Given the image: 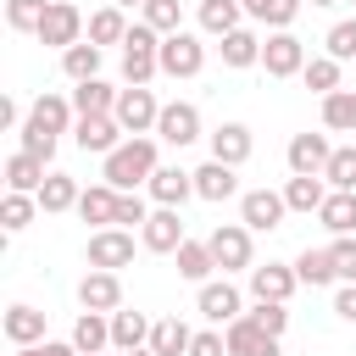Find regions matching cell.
I'll return each instance as SVG.
<instances>
[{
  "instance_id": "cell-1",
  "label": "cell",
  "mask_w": 356,
  "mask_h": 356,
  "mask_svg": "<svg viewBox=\"0 0 356 356\" xmlns=\"http://www.w3.org/2000/svg\"><path fill=\"white\" fill-rule=\"evenodd\" d=\"M156 167H161V161H156V139H150V134H134V139H122V145L106 156L100 178H106L117 195H134L139 184H150Z\"/></svg>"
},
{
  "instance_id": "cell-2",
  "label": "cell",
  "mask_w": 356,
  "mask_h": 356,
  "mask_svg": "<svg viewBox=\"0 0 356 356\" xmlns=\"http://www.w3.org/2000/svg\"><path fill=\"white\" fill-rule=\"evenodd\" d=\"M161 72V33L150 22H134L122 39V78L128 83H150Z\"/></svg>"
},
{
  "instance_id": "cell-3",
  "label": "cell",
  "mask_w": 356,
  "mask_h": 356,
  "mask_svg": "<svg viewBox=\"0 0 356 356\" xmlns=\"http://www.w3.org/2000/svg\"><path fill=\"white\" fill-rule=\"evenodd\" d=\"M206 245H211V261L222 267V278L250 267V228H245V222H217V228L206 234Z\"/></svg>"
},
{
  "instance_id": "cell-4",
  "label": "cell",
  "mask_w": 356,
  "mask_h": 356,
  "mask_svg": "<svg viewBox=\"0 0 356 356\" xmlns=\"http://www.w3.org/2000/svg\"><path fill=\"white\" fill-rule=\"evenodd\" d=\"M33 39H39V44H56V50L83 44V11H78L72 0H50V11H44V22H39Z\"/></svg>"
},
{
  "instance_id": "cell-5",
  "label": "cell",
  "mask_w": 356,
  "mask_h": 356,
  "mask_svg": "<svg viewBox=\"0 0 356 356\" xmlns=\"http://www.w3.org/2000/svg\"><path fill=\"white\" fill-rule=\"evenodd\" d=\"M200 67H206V44L189 28L161 39V78H200Z\"/></svg>"
},
{
  "instance_id": "cell-6",
  "label": "cell",
  "mask_w": 356,
  "mask_h": 356,
  "mask_svg": "<svg viewBox=\"0 0 356 356\" xmlns=\"http://www.w3.org/2000/svg\"><path fill=\"white\" fill-rule=\"evenodd\" d=\"M117 122H122V134L134 139V134H150L156 128V117H161V100L145 89V83H128L122 95H117V111H111Z\"/></svg>"
},
{
  "instance_id": "cell-7",
  "label": "cell",
  "mask_w": 356,
  "mask_h": 356,
  "mask_svg": "<svg viewBox=\"0 0 356 356\" xmlns=\"http://www.w3.org/2000/svg\"><path fill=\"white\" fill-rule=\"evenodd\" d=\"M261 67H267V78H300L306 72V44L284 28V33H267L261 39Z\"/></svg>"
},
{
  "instance_id": "cell-8",
  "label": "cell",
  "mask_w": 356,
  "mask_h": 356,
  "mask_svg": "<svg viewBox=\"0 0 356 356\" xmlns=\"http://www.w3.org/2000/svg\"><path fill=\"white\" fill-rule=\"evenodd\" d=\"M156 139L161 145H195L200 139V106L195 100H167L161 106V117H156Z\"/></svg>"
},
{
  "instance_id": "cell-9",
  "label": "cell",
  "mask_w": 356,
  "mask_h": 356,
  "mask_svg": "<svg viewBox=\"0 0 356 356\" xmlns=\"http://www.w3.org/2000/svg\"><path fill=\"white\" fill-rule=\"evenodd\" d=\"M284 189H245L239 195V222L250 228V234H273L278 222H284Z\"/></svg>"
},
{
  "instance_id": "cell-10",
  "label": "cell",
  "mask_w": 356,
  "mask_h": 356,
  "mask_svg": "<svg viewBox=\"0 0 356 356\" xmlns=\"http://www.w3.org/2000/svg\"><path fill=\"white\" fill-rule=\"evenodd\" d=\"M284 156H289V178H323L334 145H328V134H295Z\"/></svg>"
},
{
  "instance_id": "cell-11",
  "label": "cell",
  "mask_w": 356,
  "mask_h": 356,
  "mask_svg": "<svg viewBox=\"0 0 356 356\" xmlns=\"http://www.w3.org/2000/svg\"><path fill=\"white\" fill-rule=\"evenodd\" d=\"M189 234H184V217L172 211V206H156L150 211V222L139 228V245L150 250V256H178V245H184Z\"/></svg>"
},
{
  "instance_id": "cell-12",
  "label": "cell",
  "mask_w": 356,
  "mask_h": 356,
  "mask_svg": "<svg viewBox=\"0 0 356 356\" xmlns=\"http://www.w3.org/2000/svg\"><path fill=\"white\" fill-rule=\"evenodd\" d=\"M83 256H89V267L117 273V267H128V261H134V234H128V228H95Z\"/></svg>"
},
{
  "instance_id": "cell-13",
  "label": "cell",
  "mask_w": 356,
  "mask_h": 356,
  "mask_svg": "<svg viewBox=\"0 0 356 356\" xmlns=\"http://www.w3.org/2000/svg\"><path fill=\"white\" fill-rule=\"evenodd\" d=\"M78 306L83 312H122V278L117 273H100V267H89L83 278H78Z\"/></svg>"
},
{
  "instance_id": "cell-14",
  "label": "cell",
  "mask_w": 356,
  "mask_h": 356,
  "mask_svg": "<svg viewBox=\"0 0 356 356\" xmlns=\"http://www.w3.org/2000/svg\"><path fill=\"white\" fill-rule=\"evenodd\" d=\"M195 306H200V317H206V323H217V328H228L234 317H245V300H239V289H234L228 278H211V284H200Z\"/></svg>"
},
{
  "instance_id": "cell-15",
  "label": "cell",
  "mask_w": 356,
  "mask_h": 356,
  "mask_svg": "<svg viewBox=\"0 0 356 356\" xmlns=\"http://www.w3.org/2000/svg\"><path fill=\"white\" fill-rule=\"evenodd\" d=\"M72 139H78V150H89V156H111V150L122 145V122H117V117H78V122H72Z\"/></svg>"
},
{
  "instance_id": "cell-16",
  "label": "cell",
  "mask_w": 356,
  "mask_h": 356,
  "mask_svg": "<svg viewBox=\"0 0 356 356\" xmlns=\"http://www.w3.org/2000/svg\"><path fill=\"white\" fill-rule=\"evenodd\" d=\"M295 289H300L295 267H284V261L250 267V295H256V300H278V306H289V295H295Z\"/></svg>"
},
{
  "instance_id": "cell-17",
  "label": "cell",
  "mask_w": 356,
  "mask_h": 356,
  "mask_svg": "<svg viewBox=\"0 0 356 356\" xmlns=\"http://www.w3.org/2000/svg\"><path fill=\"white\" fill-rule=\"evenodd\" d=\"M250 150H256V139H250L245 122H222V128H211V161H222V167H245Z\"/></svg>"
},
{
  "instance_id": "cell-18",
  "label": "cell",
  "mask_w": 356,
  "mask_h": 356,
  "mask_svg": "<svg viewBox=\"0 0 356 356\" xmlns=\"http://www.w3.org/2000/svg\"><path fill=\"white\" fill-rule=\"evenodd\" d=\"M145 189H150V200H156V206H172V211H178V206L195 195V172H184V167H156Z\"/></svg>"
},
{
  "instance_id": "cell-19",
  "label": "cell",
  "mask_w": 356,
  "mask_h": 356,
  "mask_svg": "<svg viewBox=\"0 0 356 356\" xmlns=\"http://www.w3.org/2000/svg\"><path fill=\"white\" fill-rule=\"evenodd\" d=\"M222 339H228V356H278V339L261 334L250 317H234V323L222 328Z\"/></svg>"
},
{
  "instance_id": "cell-20",
  "label": "cell",
  "mask_w": 356,
  "mask_h": 356,
  "mask_svg": "<svg viewBox=\"0 0 356 356\" xmlns=\"http://www.w3.org/2000/svg\"><path fill=\"white\" fill-rule=\"evenodd\" d=\"M150 317L145 312H111V350H122V356H134V350H145L150 345Z\"/></svg>"
},
{
  "instance_id": "cell-21",
  "label": "cell",
  "mask_w": 356,
  "mask_h": 356,
  "mask_svg": "<svg viewBox=\"0 0 356 356\" xmlns=\"http://www.w3.org/2000/svg\"><path fill=\"white\" fill-rule=\"evenodd\" d=\"M117 95H122V89H111L106 78L72 83V111H78V117H111V111H117Z\"/></svg>"
},
{
  "instance_id": "cell-22",
  "label": "cell",
  "mask_w": 356,
  "mask_h": 356,
  "mask_svg": "<svg viewBox=\"0 0 356 356\" xmlns=\"http://www.w3.org/2000/svg\"><path fill=\"white\" fill-rule=\"evenodd\" d=\"M44 161L39 156H28V150H17V156H6V189L11 195H39L44 189Z\"/></svg>"
},
{
  "instance_id": "cell-23",
  "label": "cell",
  "mask_w": 356,
  "mask_h": 356,
  "mask_svg": "<svg viewBox=\"0 0 356 356\" xmlns=\"http://www.w3.org/2000/svg\"><path fill=\"white\" fill-rule=\"evenodd\" d=\"M317 222H323V228H328L334 239L356 234V189H328V200H323Z\"/></svg>"
},
{
  "instance_id": "cell-24",
  "label": "cell",
  "mask_w": 356,
  "mask_h": 356,
  "mask_svg": "<svg viewBox=\"0 0 356 356\" xmlns=\"http://www.w3.org/2000/svg\"><path fill=\"white\" fill-rule=\"evenodd\" d=\"M239 167H222V161H206V167H195V195L200 200H234L239 195V178H234Z\"/></svg>"
},
{
  "instance_id": "cell-25",
  "label": "cell",
  "mask_w": 356,
  "mask_h": 356,
  "mask_svg": "<svg viewBox=\"0 0 356 356\" xmlns=\"http://www.w3.org/2000/svg\"><path fill=\"white\" fill-rule=\"evenodd\" d=\"M117 200H122V195H117L111 184H95V189L78 195V217L95 222V228H117Z\"/></svg>"
},
{
  "instance_id": "cell-26",
  "label": "cell",
  "mask_w": 356,
  "mask_h": 356,
  "mask_svg": "<svg viewBox=\"0 0 356 356\" xmlns=\"http://www.w3.org/2000/svg\"><path fill=\"white\" fill-rule=\"evenodd\" d=\"M72 345H78L83 356H106V350H111V317H106V312H83V317L72 323Z\"/></svg>"
},
{
  "instance_id": "cell-27",
  "label": "cell",
  "mask_w": 356,
  "mask_h": 356,
  "mask_svg": "<svg viewBox=\"0 0 356 356\" xmlns=\"http://www.w3.org/2000/svg\"><path fill=\"white\" fill-rule=\"evenodd\" d=\"M239 17H245V6H239V0H200V17H195V22H200V33L228 39L234 28H245Z\"/></svg>"
},
{
  "instance_id": "cell-28",
  "label": "cell",
  "mask_w": 356,
  "mask_h": 356,
  "mask_svg": "<svg viewBox=\"0 0 356 356\" xmlns=\"http://www.w3.org/2000/svg\"><path fill=\"white\" fill-rule=\"evenodd\" d=\"M6 339L22 350V345H44V312L39 306H11L6 312Z\"/></svg>"
},
{
  "instance_id": "cell-29",
  "label": "cell",
  "mask_w": 356,
  "mask_h": 356,
  "mask_svg": "<svg viewBox=\"0 0 356 356\" xmlns=\"http://www.w3.org/2000/svg\"><path fill=\"white\" fill-rule=\"evenodd\" d=\"M189 345H195V328H189L184 317H161V323L150 328V350H156V356H189Z\"/></svg>"
},
{
  "instance_id": "cell-30",
  "label": "cell",
  "mask_w": 356,
  "mask_h": 356,
  "mask_svg": "<svg viewBox=\"0 0 356 356\" xmlns=\"http://www.w3.org/2000/svg\"><path fill=\"white\" fill-rule=\"evenodd\" d=\"M222 67H234V72H245V67H261V39L250 33V28H234L222 44Z\"/></svg>"
},
{
  "instance_id": "cell-31",
  "label": "cell",
  "mask_w": 356,
  "mask_h": 356,
  "mask_svg": "<svg viewBox=\"0 0 356 356\" xmlns=\"http://www.w3.org/2000/svg\"><path fill=\"white\" fill-rule=\"evenodd\" d=\"M78 195H83V189H78V178L50 172V178H44V189H39L33 200H39V211H50V217H56V211H78Z\"/></svg>"
},
{
  "instance_id": "cell-32",
  "label": "cell",
  "mask_w": 356,
  "mask_h": 356,
  "mask_svg": "<svg viewBox=\"0 0 356 356\" xmlns=\"http://www.w3.org/2000/svg\"><path fill=\"white\" fill-rule=\"evenodd\" d=\"M211 273H217L211 245H206V239H184V245H178V278H189V284H211Z\"/></svg>"
},
{
  "instance_id": "cell-33",
  "label": "cell",
  "mask_w": 356,
  "mask_h": 356,
  "mask_svg": "<svg viewBox=\"0 0 356 356\" xmlns=\"http://www.w3.org/2000/svg\"><path fill=\"white\" fill-rule=\"evenodd\" d=\"M122 39H128V11H122V6H100V11L89 17V44L106 50V44H122Z\"/></svg>"
},
{
  "instance_id": "cell-34",
  "label": "cell",
  "mask_w": 356,
  "mask_h": 356,
  "mask_svg": "<svg viewBox=\"0 0 356 356\" xmlns=\"http://www.w3.org/2000/svg\"><path fill=\"white\" fill-rule=\"evenodd\" d=\"M323 128L328 134H356V89L323 95Z\"/></svg>"
},
{
  "instance_id": "cell-35",
  "label": "cell",
  "mask_w": 356,
  "mask_h": 356,
  "mask_svg": "<svg viewBox=\"0 0 356 356\" xmlns=\"http://www.w3.org/2000/svg\"><path fill=\"white\" fill-rule=\"evenodd\" d=\"M28 117H33L39 128H50V134H67V128L78 122V111H72V100H67V95H39Z\"/></svg>"
},
{
  "instance_id": "cell-36",
  "label": "cell",
  "mask_w": 356,
  "mask_h": 356,
  "mask_svg": "<svg viewBox=\"0 0 356 356\" xmlns=\"http://www.w3.org/2000/svg\"><path fill=\"white\" fill-rule=\"evenodd\" d=\"M100 56H106V50L83 39V44H72V50H61V72H67L72 83H89V78H100Z\"/></svg>"
},
{
  "instance_id": "cell-37",
  "label": "cell",
  "mask_w": 356,
  "mask_h": 356,
  "mask_svg": "<svg viewBox=\"0 0 356 356\" xmlns=\"http://www.w3.org/2000/svg\"><path fill=\"white\" fill-rule=\"evenodd\" d=\"M323 200H328V178H289L284 184L289 211H323Z\"/></svg>"
},
{
  "instance_id": "cell-38",
  "label": "cell",
  "mask_w": 356,
  "mask_h": 356,
  "mask_svg": "<svg viewBox=\"0 0 356 356\" xmlns=\"http://www.w3.org/2000/svg\"><path fill=\"white\" fill-rule=\"evenodd\" d=\"M295 278L312 284V289H323V284H334L339 273H334V256H328V250H312V245H306V250L295 256Z\"/></svg>"
},
{
  "instance_id": "cell-39",
  "label": "cell",
  "mask_w": 356,
  "mask_h": 356,
  "mask_svg": "<svg viewBox=\"0 0 356 356\" xmlns=\"http://www.w3.org/2000/svg\"><path fill=\"white\" fill-rule=\"evenodd\" d=\"M33 217H39V200H33V195H11V189H6V200H0V228H6V234H22Z\"/></svg>"
},
{
  "instance_id": "cell-40",
  "label": "cell",
  "mask_w": 356,
  "mask_h": 356,
  "mask_svg": "<svg viewBox=\"0 0 356 356\" xmlns=\"http://www.w3.org/2000/svg\"><path fill=\"white\" fill-rule=\"evenodd\" d=\"M139 22H150L161 39H167V33H184V6H178V0H145Z\"/></svg>"
},
{
  "instance_id": "cell-41",
  "label": "cell",
  "mask_w": 356,
  "mask_h": 356,
  "mask_svg": "<svg viewBox=\"0 0 356 356\" xmlns=\"http://www.w3.org/2000/svg\"><path fill=\"white\" fill-rule=\"evenodd\" d=\"M339 67H345V61H334V56H312L300 78H306V89H317V95H334V89H339Z\"/></svg>"
},
{
  "instance_id": "cell-42",
  "label": "cell",
  "mask_w": 356,
  "mask_h": 356,
  "mask_svg": "<svg viewBox=\"0 0 356 356\" xmlns=\"http://www.w3.org/2000/svg\"><path fill=\"white\" fill-rule=\"evenodd\" d=\"M44 11H50V0H6V22H11L17 33H39Z\"/></svg>"
},
{
  "instance_id": "cell-43",
  "label": "cell",
  "mask_w": 356,
  "mask_h": 356,
  "mask_svg": "<svg viewBox=\"0 0 356 356\" xmlns=\"http://www.w3.org/2000/svg\"><path fill=\"white\" fill-rule=\"evenodd\" d=\"M323 178H328V189H356V145H334Z\"/></svg>"
},
{
  "instance_id": "cell-44",
  "label": "cell",
  "mask_w": 356,
  "mask_h": 356,
  "mask_svg": "<svg viewBox=\"0 0 356 356\" xmlns=\"http://www.w3.org/2000/svg\"><path fill=\"white\" fill-rule=\"evenodd\" d=\"M245 317H250V323H256L261 334H273V339H284V328H289V312H284L278 300H256V306H250Z\"/></svg>"
},
{
  "instance_id": "cell-45",
  "label": "cell",
  "mask_w": 356,
  "mask_h": 356,
  "mask_svg": "<svg viewBox=\"0 0 356 356\" xmlns=\"http://www.w3.org/2000/svg\"><path fill=\"white\" fill-rule=\"evenodd\" d=\"M17 134H22V150H28V156H39V161L50 167V156H56V134H50V128H39L33 117H28Z\"/></svg>"
},
{
  "instance_id": "cell-46",
  "label": "cell",
  "mask_w": 356,
  "mask_h": 356,
  "mask_svg": "<svg viewBox=\"0 0 356 356\" xmlns=\"http://www.w3.org/2000/svg\"><path fill=\"white\" fill-rule=\"evenodd\" d=\"M323 44H328V56H334V61H356V17H345V22H334Z\"/></svg>"
},
{
  "instance_id": "cell-47",
  "label": "cell",
  "mask_w": 356,
  "mask_h": 356,
  "mask_svg": "<svg viewBox=\"0 0 356 356\" xmlns=\"http://www.w3.org/2000/svg\"><path fill=\"white\" fill-rule=\"evenodd\" d=\"M328 256H334V273H339V284H356V234L334 239V245H328Z\"/></svg>"
},
{
  "instance_id": "cell-48",
  "label": "cell",
  "mask_w": 356,
  "mask_h": 356,
  "mask_svg": "<svg viewBox=\"0 0 356 356\" xmlns=\"http://www.w3.org/2000/svg\"><path fill=\"white\" fill-rule=\"evenodd\" d=\"M300 6H306V0H267V6H261V22H267L273 33H284V28L300 17Z\"/></svg>"
},
{
  "instance_id": "cell-49",
  "label": "cell",
  "mask_w": 356,
  "mask_h": 356,
  "mask_svg": "<svg viewBox=\"0 0 356 356\" xmlns=\"http://www.w3.org/2000/svg\"><path fill=\"white\" fill-rule=\"evenodd\" d=\"M145 222H150L145 200H139V195H122V200H117V228H145Z\"/></svg>"
},
{
  "instance_id": "cell-50",
  "label": "cell",
  "mask_w": 356,
  "mask_h": 356,
  "mask_svg": "<svg viewBox=\"0 0 356 356\" xmlns=\"http://www.w3.org/2000/svg\"><path fill=\"white\" fill-rule=\"evenodd\" d=\"M189 356H228V339H222V328H206V334H195Z\"/></svg>"
},
{
  "instance_id": "cell-51",
  "label": "cell",
  "mask_w": 356,
  "mask_h": 356,
  "mask_svg": "<svg viewBox=\"0 0 356 356\" xmlns=\"http://www.w3.org/2000/svg\"><path fill=\"white\" fill-rule=\"evenodd\" d=\"M334 317L356 323V284H339V295H334Z\"/></svg>"
},
{
  "instance_id": "cell-52",
  "label": "cell",
  "mask_w": 356,
  "mask_h": 356,
  "mask_svg": "<svg viewBox=\"0 0 356 356\" xmlns=\"http://www.w3.org/2000/svg\"><path fill=\"white\" fill-rule=\"evenodd\" d=\"M22 122H28V117H22V106L6 95V100H0V128H22Z\"/></svg>"
},
{
  "instance_id": "cell-53",
  "label": "cell",
  "mask_w": 356,
  "mask_h": 356,
  "mask_svg": "<svg viewBox=\"0 0 356 356\" xmlns=\"http://www.w3.org/2000/svg\"><path fill=\"white\" fill-rule=\"evenodd\" d=\"M239 6H245V17H256V22H261V6H267V0H239Z\"/></svg>"
},
{
  "instance_id": "cell-54",
  "label": "cell",
  "mask_w": 356,
  "mask_h": 356,
  "mask_svg": "<svg viewBox=\"0 0 356 356\" xmlns=\"http://www.w3.org/2000/svg\"><path fill=\"white\" fill-rule=\"evenodd\" d=\"M17 356H44V345H22V350H17Z\"/></svg>"
},
{
  "instance_id": "cell-55",
  "label": "cell",
  "mask_w": 356,
  "mask_h": 356,
  "mask_svg": "<svg viewBox=\"0 0 356 356\" xmlns=\"http://www.w3.org/2000/svg\"><path fill=\"white\" fill-rule=\"evenodd\" d=\"M111 6H122V11H134V6H139V11H145V0H111Z\"/></svg>"
},
{
  "instance_id": "cell-56",
  "label": "cell",
  "mask_w": 356,
  "mask_h": 356,
  "mask_svg": "<svg viewBox=\"0 0 356 356\" xmlns=\"http://www.w3.org/2000/svg\"><path fill=\"white\" fill-rule=\"evenodd\" d=\"M312 6H339V0H312Z\"/></svg>"
},
{
  "instance_id": "cell-57",
  "label": "cell",
  "mask_w": 356,
  "mask_h": 356,
  "mask_svg": "<svg viewBox=\"0 0 356 356\" xmlns=\"http://www.w3.org/2000/svg\"><path fill=\"white\" fill-rule=\"evenodd\" d=\"M134 356H156V350H150V345H145V350H134Z\"/></svg>"
},
{
  "instance_id": "cell-58",
  "label": "cell",
  "mask_w": 356,
  "mask_h": 356,
  "mask_svg": "<svg viewBox=\"0 0 356 356\" xmlns=\"http://www.w3.org/2000/svg\"><path fill=\"white\" fill-rule=\"evenodd\" d=\"M350 6H356V0H350Z\"/></svg>"
}]
</instances>
